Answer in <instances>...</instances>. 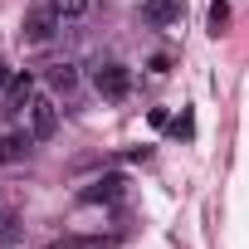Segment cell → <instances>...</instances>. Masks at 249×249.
I'll use <instances>...</instances> for the list:
<instances>
[{
	"instance_id": "3957f363",
	"label": "cell",
	"mask_w": 249,
	"mask_h": 249,
	"mask_svg": "<svg viewBox=\"0 0 249 249\" xmlns=\"http://www.w3.org/2000/svg\"><path fill=\"white\" fill-rule=\"evenodd\" d=\"M122 196H127V176H122V171H107V176H98V181H88V186L78 191L83 205H112V200H122Z\"/></svg>"
},
{
	"instance_id": "6da1fadb",
	"label": "cell",
	"mask_w": 249,
	"mask_h": 249,
	"mask_svg": "<svg viewBox=\"0 0 249 249\" xmlns=\"http://www.w3.org/2000/svg\"><path fill=\"white\" fill-rule=\"evenodd\" d=\"M93 93L107 98V103H122L132 93V69L127 64H98L93 69Z\"/></svg>"
},
{
	"instance_id": "30bf717a",
	"label": "cell",
	"mask_w": 249,
	"mask_h": 249,
	"mask_svg": "<svg viewBox=\"0 0 249 249\" xmlns=\"http://www.w3.org/2000/svg\"><path fill=\"white\" fill-rule=\"evenodd\" d=\"M44 5H49L59 20H78V15H88V0H44Z\"/></svg>"
},
{
	"instance_id": "5b68a950",
	"label": "cell",
	"mask_w": 249,
	"mask_h": 249,
	"mask_svg": "<svg viewBox=\"0 0 249 249\" xmlns=\"http://www.w3.org/2000/svg\"><path fill=\"white\" fill-rule=\"evenodd\" d=\"M78 83H83L78 64H49V69H44V88H49L54 98H73V93H78Z\"/></svg>"
},
{
	"instance_id": "7c38bea8",
	"label": "cell",
	"mask_w": 249,
	"mask_h": 249,
	"mask_svg": "<svg viewBox=\"0 0 249 249\" xmlns=\"http://www.w3.org/2000/svg\"><path fill=\"white\" fill-rule=\"evenodd\" d=\"M49 249H93V239H78V234H64V239H54Z\"/></svg>"
},
{
	"instance_id": "9a60e30c",
	"label": "cell",
	"mask_w": 249,
	"mask_h": 249,
	"mask_svg": "<svg viewBox=\"0 0 249 249\" xmlns=\"http://www.w3.org/2000/svg\"><path fill=\"white\" fill-rule=\"evenodd\" d=\"M10 78H15V73H10L5 64H0V88H10Z\"/></svg>"
},
{
	"instance_id": "8fae6325",
	"label": "cell",
	"mask_w": 249,
	"mask_h": 249,
	"mask_svg": "<svg viewBox=\"0 0 249 249\" xmlns=\"http://www.w3.org/2000/svg\"><path fill=\"white\" fill-rule=\"evenodd\" d=\"M171 137H181V142H191V137H196V112H191V107L171 122Z\"/></svg>"
},
{
	"instance_id": "277c9868",
	"label": "cell",
	"mask_w": 249,
	"mask_h": 249,
	"mask_svg": "<svg viewBox=\"0 0 249 249\" xmlns=\"http://www.w3.org/2000/svg\"><path fill=\"white\" fill-rule=\"evenodd\" d=\"M59 30H64V20H59L49 5H35V10L25 15V44H49Z\"/></svg>"
},
{
	"instance_id": "9c48e42d",
	"label": "cell",
	"mask_w": 249,
	"mask_h": 249,
	"mask_svg": "<svg viewBox=\"0 0 249 249\" xmlns=\"http://www.w3.org/2000/svg\"><path fill=\"white\" fill-rule=\"evenodd\" d=\"M205 25H210V35H215V39L230 30V5H225V0H210V10H205Z\"/></svg>"
},
{
	"instance_id": "5bb4252c",
	"label": "cell",
	"mask_w": 249,
	"mask_h": 249,
	"mask_svg": "<svg viewBox=\"0 0 249 249\" xmlns=\"http://www.w3.org/2000/svg\"><path fill=\"white\" fill-rule=\"evenodd\" d=\"M147 122H152V127H171V112H166V107H152Z\"/></svg>"
},
{
	"instance_id": "52a82bcc",
	"label": "cell",
	"mask_w": 249,
	"mask_h": 249,
	"mask_svg": "<svg viewBox=\"0 0 249 249\" xmlns=\"http://www.w3.org/2000/svg\"><path fill=\"white\" fill-rule=\"evenodd\" d=\"M181 0H142V20L152 25V30H166V25H176L181 20Z\"/></svg>"
},
{
	"instance_id": "8992f818",
	"label": "cell",
	"mask_w": 249,
	"mask_h": 249,
	"mask_svg": "<svg viewBox=\"0 0 249 249\" xmlns=\"http://www.w3.org/2000/svg\"><path fill=\"white\" fill-rule=\"evenodd\" d=\"M35 132L25 127V132H5V137H0V166H15V161H25L30 152H35Z\"/></svg>"
},
{
	"instance_id": "7a4b0ae2",
	"label": "cell",
	"mask_w": 249,
	"mask_h": 249,
	"mask_svg": "<svg viewBox=\"0 0 249 249\" xmlns=\"http://www.w3.org/2000/svg\"><path fill=\"white\" fill-rule=\"evenodd\" d=\"M25 127H30L39 142L59 132V98H54V93H35V98H30V107H25Z\"/></svg>"
},
{
	"instance_id": "ba28073f",
	"label": "cell",
	"mask_w": 249,
	"mask_h": 249,
	"mask_svg": "<svg viewBox=\"0 0 249 249\" xmlns=\"http://www.w3.org/2000/svg\"><path fill=\"white\" fill-rule=\"evenodd\" d=\"M30 98H35V78L30 73H15L10 78V93H5V112H25Z\"/></svg>"
},
{
	"instance_id": "4fadbf2b",
	"label": "cell",
	"mask_w": 249,
	"mask_h": 249,
	"mask_svg": "<svg viewBox=\"0 0 249 249\" xmlns=\"http://www.w3.org/2000/svg\"><path fill=\"white\" fill-rule=\"evenodd\" d=\"M5 239H15V215L0 210V244H5Z\"/></svg>"
}]
</instances>
